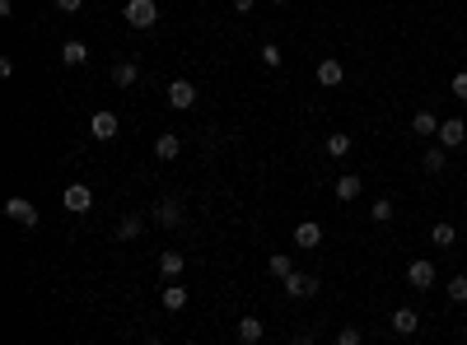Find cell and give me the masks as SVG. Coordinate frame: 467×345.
I'll return each instance as SVG.
<instances>
[{
    "mask_svg": "<svg viewBox=\"0 0 467 345\" xmlns=\"http://www.w3.org/2000/svg\"><path fill=\"white\" fill-rule=\"evenodd\" d=\"M122 14H126V23H131V28H141V33L159 23V5H155V0H126Z\"/></svg>",
    "mask_w": 467,
    "mask_h": 345,
    "instance_id": "6da1fadb",
    "label": "cell"
},
{
    "mask_svg": "<svg viewBox=\"0 0 467 345\" xmlns=\"http://www.w3.org/2000/svg\"><path fill=\"white\" fill-rule=\"evenodd\" d=\"M5 220L23 224V229H33V224H38V205H33L28 196H10V200H5Z\"/></svg>",
    "mask_w": 467,
    "mask_h": 345,
    "instance_id": "7a4b0ae2",
    "label": "cell"
},
{
    "mask_svg": "<svg viewBox=\"0 0 467 345\" xmlns=\"http://www.w3.org/2000/svg\"><path fill=\"white\" fill-rule=\"evenodd\" d=\"M117 131H122V122H117V112L99 108V112L89 117V135H94V140H117Z\"/></svg>",
    "mask_w": 467,
    "mask_h": 345,
    "instance_id": "3957f363",
    "label": "cell"
},
{
    "mask_svg": "<svg viewBox=\"0 0 467 345\" xmlns=\"http://www.w3.org/2000/svg\"><path fill=\"white\" fill-rule=\"evenodd\" d=\"M168 108L173 112L197 108V84H192V79H173V84H168Z\"/></svg>",
    "mask_w": 467,
    "mask_h": 345,
    "instance_id": "277c9868",
    "label": "cell"
},
{
    "mask_svg": "<svg viewBox=\"0 0 467 345\" xmlns=\"http://www.w3.org/2000/svg\"><path fill=\"white\" fill-rule=\"evenodd\" d=\"M407 285H412V290H434V261L416 256L412 266H407Z\"/></svg>",
    "mask_w": 467,
    "mask_h": 345,
    "instance_id": "5b68a950",
    "label": "cell"
},
{
    "mask_svg": "<svg viewBox=\"0 0 467 345\" xmlns=\"http://www.w3.org/2000/svg\"><path fill=\"white\" fill-rule=\"evenodd\" d=\"M61 200H66V210H70V215H84V210L94 205V191L84 187V182H70V187H66V196H61Z\"/></svg>",
    "mask_w": 467,
    "mask_h": 345,
    "instance_id": "8992f818",
    "label": "cell"
},
{
    "mask_svg": "<svg viewBox=\"0 0 467 345\" xmlns=\"http://www.w3.org/2000/svg\"><path fill=\"white\" fill-rule=\"evenodd\" d=\"M280 285H285V294H290V299H313V294H318V280H313V276H304V271H295V276H290V280H280Z\"/></svg>",
    "mask_w": 467,
    "mask_h": 345,
    "instance_id": "52a82bcc",
    "label": "cell"
},
{
    "mask_svg": "<svg viewBox=\"0 0 467 345\" xmlns=\"http://www.w3.org/2000/svg\"><path fill=\"white\" fill-rule=\"evenodd\" d=\"M313 79H318L323 89H336V84H341V79H346V66H341V61H332V56H327V61H318V70H313Z\"/></svg>",
    "mask_w": 467,
    "mask_h": 345,
    "instance_id": "ba28073f",
    "label": "cell"
},
{
    "mask_svg": "<svg viewBox=\"0 0 467 345\" xmlns=\"http://www.w3.org/2000/svg\"><path fill=\"white\" fill-rule=\"evenodd\" d=\"M150 220L164 224V229H178V224H182V205H178V200H159L155 210H150Z\"/></svg>",
    "mask_w": 467,
    "mask_h": 345,
    "instance_id": "9c48e42d",
    "label": "cell"
},
{
    "mask_svg": "<svg viewBox=\"0 0 467 345\" xmlns=\"http://www.w3.org/2000/svg\"><path fill=\"white\" fill-rule=\"evenodd\" d=\"M467 140V126L458 122V117H449V122H439V145L444 149H458Z\"/></svg>",
    "mask_w": 467,
    "mask_h": 345,
    "instance_id": "30bf717a",
    "label": "cell"
},
{
    "mask_svg": "<svg viewBox=\"0 0 467 345\" xmlns=\"http://www.w3.org/2000/svg\"><path fill=\"white\" fill-rule=\"evenodd\" d=\"M182 271H187V256H182L178 247H168V252L159 256V276H164V280H178Z\"/></svg>",
    "mask_w": 467,
    "mask_h": 345,
    "instance_id": "8fae6325",
    "label": "cell"
},
{
    "mask_svg": "<svg viewBox=\"0 0 467 345\" xmlns=\"http://www.w3.org/2000/svg\"><path fill=\"white\" fill-rule=\"evenodd\" d=\"M178 154H182V135H159V140H155V159H159V164H173Z\"/></svg>",
    "mask_w": 467,
    "mask_h": 345,
    "instance_id": "7c38bea8",
    "label": "cell"
},
{
    "mask_svg": "<svg viewBox=\"0 0 467 345\" xmlns=\"http://www.w3.org/2000/svg\"><path fill=\"white\" fill-rule=\"evenodd\" d=\"M136 79H141V66H136V61H117V66H112V84H117V89H131Z\"/></svg>",
    "mask_w": 467,
    "mask_h": 345,
    "instance_id": "4fadbf2b",
    "label": "cell"
},
{
    "mask_svg": "<svg viewBox=\"0 0 467 345\" xmlns=\"http://www.w3.org/2000/svg\"><path fill=\"white\" fill-rule=\"evenodd\" d=\"M318 243H323V224L304 220L300 229H295V247H318Z\"/></svg>",
    "mask_w": 467,
    "mask_h": 345,
    "instance_id": "5bb4252c",
    "label": "cell"
},
{
    "mask_svg": "<svg viewBox=\"0 0 467 345\" xmlns=\"http://www.w3.org/2000/svg\"><path fill=\"white\" fill-rule=\"evenodd\" d=\"M416 327H421V312H416V308H397V312H392V332H397V336H412Z\"/></svg>",
    "mask_w": 467,
    "mask_h": 345,
    "instance_id": "9a60e30c",
    "label": "cell"
},
{
    "mask_svg": "<svg viewBox=\"0 0 467 345\" xmlns=\"http://www.w3.org/2000/svg\"><path fill=\"white\" fill-rule=\"evenodd\" d=\"M360 191H365L360 173H341V178H336V200H356Z\"/></svg>",
    "mask_w": 467,
    "mask_h": 345,
    "instance_id": "2e32d148",
    "label": "cell"
},
{
    "mask_svg": "<svg viewBox=\"0 0 467 345\" xmlns=\"http://www.w3.org/2000/svg\"><path fill=\"white\" fill-rule=\"evenodd\" d=\"M141 229H145L141 215H122V220H117V243H131V238H141Z\"/></svg>",
    "mask_w": 467,
    "mask_h": 345,
    "instance_id": "e0dca14e",
    "label": "cell"
},
{
    "mask_svg": "<svg viewBox=\"0 0 467 345\" xmlns=\"http://www.w3.org/2000/svg\"><path fill=\"white\" fill-rule=\"evenodd\" d=\"M444 168H449V149H444V145L425 149V173H434V178H439V173H444Z\"/></svg>",
    "mask_w": 467,
    "mask_h": 345,
    "instance_id": "ac0fdd59",
    "label": "cell"
},
{
    "mask_svg": "<svg viewBox=\"0 0 467 345\" xmlns=\"http://www.w3.org/2000/svg\"><path fill=\"white\" fill-rule=\"evenodd\" d=\"M412 131L416 135H439V117H434V112H416V117H412Z\"/></svg>",
    "mask_w": 467,
    "mask_h": 345,
    "instance_id": "d6986e66",
    "label": "cell"
},
{
    "mask_svg": "<svg viewBox=\"0 0 467 345\" xmlns=\"http://www.w3.org/2000/svg\"><path fill=\"white\" fill-rule=\"evenodd\" d=\"M164 308L182 312V308H187V290H182V285H164Z\"/></svg>",
    "mask_w": 467,
    "mask_h": 345,
    "instance_id": "ffe728a7",
    "label": "cell"
},
{
    "mask_svg": "<svg viewBox=\"0 0 467 345\" xmlns=\"http://www.w3.org/2000/svg\"><path fill=\"white\" fill-rule=\"evenodd\" d=\"M61 61H66V66H84V61H89V47H84V43H66V47H61Z\"/></svg>",
    "mask_w": 467,
    "mask_h": 345,
    "instance_id": "44dd1931",
    "label": "cell"
},
{
    "mask_svg": "<svg viewBox=\"0 0 467 345\" xmlns=\"http://www.w3.org/2000/svg\"><path fill=\"white\" fill-rule=\"evenodd\" d=\"M392 215H397V205H392V200H388V196H378V200H374V205H369V220H374V224H388V220H392Z\"/></svg>",
    "mask_w": 467,
    "mask_h": 345,
    "instance_id": "7402d4cb",
    "label": "cell"
},
{
    "mask_svg": "<svg viewBox=\"0 0 467 345\" xmlns=\"http://www.w3.org/2000/svg\"><path fill=\"white\" fill-rule=\"evenodd\" d=\"M257 61H262L267 70H280V66H285V56H280V47H276V43H262V52H257Z\"/></svg>",
    "mask_w": 467,
    "mask_h": 345,
    "instance_id": "603a6c76",
    "label": "cell"
},
{
    "mask_svg": "<svg viewBox=\"0 0 467 345\" xmlns=\"http://www.w3.org/2000/svg\"><path fill=\"white\" fill-rule=\"evenodd\" d=\"M430 238H434V243H439V247H454V243H458V229H454V224H449V220H439V224H434V229H430Z\"/></svg>",
    "mask_w": 467,
    "mask_h": 345,
    "instance_id": "cb8c5ba5",
    "label": "cell"
},
{
    "mask_svg": "<svg viewBox=\"0 0 467 345\" xmlns=\"http://www.w3.org/2000/svg\"><path fill=\"white\" fill-rule=\"evenodd\" d=\"M267 271H271V276H276V280H290V276H295V266H290V256H285V252H271Z\"/></svg>",
    "mask_w": 467,
    "mask_h": 345,
    "instance_id": "d4e9b609",
    "label": "cell"
},
{
    "mask_svg": "<svg viewBox=\"0 0 467 345\" xmlns=\"http://www.w3.org/2000/svg\"><path fill=\"white\" fill-rule=\"evenodd\" d=\"M238 341L257 345V341H262V322H257V317H243V322H238Z\"/></svg>",
    "mask_w": 467,
    "mask_h": 345,
    "instance_id": "484cf974",
    "label": "cell"
},
{
    "mask_svg": "<svg viewBox=\"0 0 467 345\" xmlns=\"http://www.w3.org/2000/svg\"><path fill=\"white\" fill-rule=\"evenodd\" d=\"M327 154L346 159V154H351V135H327Z\"/></svg>",
    "mask_w": 467,
    "mask_h": 345,
    "instance_id": "4316f807",
    "label": "cell"
},
{
    "mask_svg": "<svg viewBox=\"0 0 467 345\" xmlns=\"http://www.w3.org/2000/svg\"><path fill=\"white\" fill-rule=\"evenodd\" d=\"M449 299H454V303H467V276H454V280H449Z\"/></svg>",
    "mask_w": 467,
    "mask_h": 345,
    "instance_id": "83f0119b",
    "label": "cell"
},
{
    "mask_svg": "<svg viewBox=\"0 0 467 345\" xmlns=\"http://www.w3.org/2000/svg\"><path fill=\"white\" fill-rule=\"evenodd\" d=\"M336 345H360V327H341V332H336Z\"/></svg>",
    "mask_w": 467,
    "mask_h": 345,
    "instance_id": "f1b7e54d",
    "label": "cell"
},
{
    "mask_svg": "<svg viewBox=\"0 0 467 345\" xmlns=\"http://www.w3.org/2000/svg\"><path fill=\"white\" fill-rule=\"evenodd\" d=\"M454 98L467 103V70H458V75H454Z\"/></svg>",
    "mask_w": 467,
    "mask_h": 345,
    "instance_id": "f546056e",
    "label": "cell"
},
{
    "mask_svg": "<svg viewBox=\"0 0 467 345\" xmlns=\"http://www.w3.org/2000/svg\"><path fill=\"white\" fill-rule=\"evenodd\" d=\"M56 10H61V14H79V10H84V0H56Z\"/></svg>",
    "mask_w": 467,
    "mask_h": 345,
    "instance_id": "4dcf8cb0",
    "label": "cell"
},
{
    "mask_svg": "<svg viewBox=\"0 0 467 345\" xmlns=\"http://www.w3.org/2000/svg\"><path fill=\"white\" fill-rule=\"evenodd\" d=\"M285 345H318V341H313V336H304V332H300V336H290Z\"/></svg>",
    "mask_w": 467,
    "mask_h": 345,
    "instance_id": "1f68e13d",
    "label": "cell"
},
{
    "mask_svg": "<svg viewBox=\"0 0 467 345\" xmlns=\"http://www.w3.org/2000/svg\"><path fill=\"white\" fill-rule=\"evenodd\" d=\"M253 5H257V0H234V10H238V14H253Z\"/></svg>",
    "mask_w": 467,
    "mask_h": 345,
    "instance_id": "d6a6232c",
    "label": "cell"
},
{
    "mask_svg": "<svg viewBox=\"0 0 467 345\" xmlns=\"http://www.w3.org/2000/svg\"><path fill=\"white\" fill-rule=\"evenodd\" d=\"M276 5H290V0H276Z\"/></svg>",
    "mask_w": 467,
    "mask_h": 345,
    "instance_id": "836d02e7",
    "label": "cell"
},
{
    "mask_svg": "<svg viewBox=\"0 0 467 345\" xmlns=\"http://www.w3.org/2000/svg\"><path fill=\"white\" fill-rule=\"evenodd\" d=\"M182 345H197V341H182Z\"/></svg>",
    "mask_w": 467,
    "mask_h": 345,
    "instance_id": "e575fe53",
    "label": "cell"
}]
</instances>
